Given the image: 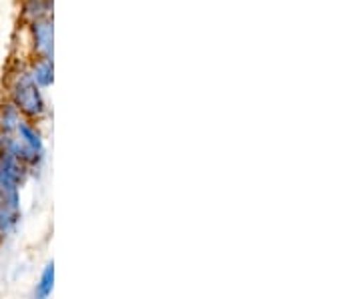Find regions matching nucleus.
Instances as JSON below:
<instances>
[{"label": "nucleus", "mask_w": 361, "mask_h": 299, "mask_svg": "<svg viewBox=\"0 0 361 299\" xmlns=\"http://www.w3.org/2000/svg\"><path fill=\"white\" fill-rule=\"evenodd\" d=\"M23 118L25 117L20 115V111H18L13 103L0 104V130L14 135V130H16L18 123H20Z\"/></svg>", "instance_id": "obj_5"}, {"label": "nucleus", "mask_w": 361, "mask_h": 299, "mask_svg": "<svg viewBox=\"0 0 361 299\" xmlns=\"http://www.w3.org/2000/svg\"><path fill=\"white\" fill-rule=\"evenodd\" d=\"M14 137L20 141L23 145H26L28 149H32V151H37L40 155H44V143H42V137H40V133L37 130V127L30 123V121H26L23 118L20 123H18V127L14 130Z\"/></svg>", "instance_id": "obj_2"}, {"label": "nucleus", "mask_w": 361, "mask_h": 299, "mask_svg": "<svg viewBox=\"0 0 361 299\" xmlns=\"http://www.w3.org/2000/svg\"><path fill=\"white\" fill-rule=\"evenodd\" d=\"M30 77L35 78V83L39 87H51L52 85V63L51 59H40L37 65L32 66V71H28Z\"/></svg>", "instance_id": "obj_7"}, {"label": "nucleus", "mask_w": 361, "mask_h": 299, "mask_svg": "<svg viewBox=\"0 0 361 299\" xmlns=\"http://www.w3.org/2000/svg\"><path fill=\"white\" fill-rule=\"evenodd\" d=\"M11 103L20 111V115L28 118H39L44 115L47 106L40 94V87L30 77V73L25 71L14 78L13 89H11Z\"/></svg>", "instance_id": "obj_1"}, {"label": "nucleus", "mask_w": 361, "mask_h": 299, "mask_svg": "<svg viewBox=\"0 0 361 299\" xmlns=\"http://www.w3.org/2000/svg\"><path fill=\"white\" fill-rule=\"evenodd\" d=\"M54 289V261H49L32 291V299H51Z\"/></svg>", "instance_id": "obj_4"}, {"label": "nucleus", "mask_w": 361, "mask_h": 299, "mask_svg": "<svg viewBox=\"0 0 361 299\" xmlns=\"http://www.w3.org/2000/svg\"><path fill=\"white\" fill-rule=\"evenodd\" d=\"M35 32V49L40 59H51L52 54V26L49 20H37L32 26Z\"/></svg>", "instance_id": "obj_3"}, {"label": "nucleus", "mask_w": 361, "mask_h": 299, "mask_svg": "<svg viewBox=\"0 0 361 299\" xmlns=\"http://www.w3.org/2000/svg\"><path fill=\"white\" fill-rule=\"evenodd\" d=\"M0 241H2V239H0Z\"/></svg>", "instance_id": "obj_9"}, {"label": "nucleus", "mask_w": 361, "mask_h": 299, "mask_svg": "<svg viewBox=\"0 0 361 299\" xmlns=\"http://www.w3.org/2000/svg\"><path fill=\"white\" fill-rule=\"evenodd\" d=\"M44 11V6H42V2L40 0H28L25 6V13L28 16H32V18H39L40 14Z\"/></svg>", "instance_id": "obj_8"}, {"label": "nucleus", "mask_w": 361, "mask_h": 299, "mask_svg": "<svg viewBox=\"0 0 361 299\" xmlns=\"http://www.w3.org/2000/svg\"><path fill=\"white\" fill-rule=\"evenodd\" d=\"M20 221V211L6 207L0 203V239H6L8 235L16 229V225Z\"/></svg>", "instance_id": "obj_6"}]
</instances>
